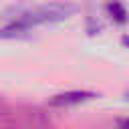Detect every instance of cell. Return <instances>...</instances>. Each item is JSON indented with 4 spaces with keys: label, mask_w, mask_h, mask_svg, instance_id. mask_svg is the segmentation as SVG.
Listing matches in <instances>:
<instances>
[{
    "label": "cell",
    "mask_w": 129,
    "mask_h": 129,
    "mask_svg": "<svg viewBox=\"0 0 129 129\" xmlns=\"http://www.w3.org/2000/svg\"><path fill=\"white\" fill-rule=\"evenodd\" d=\"M77 12H79V4H75V2H48V4H40L36 8H30V10L18 12L16 20L22 22L28 30H32L34 26H40V24L62 22V20L75 16Z\"/></svg>",
    "instance_id": "cell-1"
},
{
    "label": "cell",
    "mask_w": 129,
    "mask_h": 129,
    "mask_svg": "<svg viewBox=\"0 0 129 129\" xmlns=\"http://www.w3.org/2000/svg\"><path fill=\"white\" fill-rule=\"evenodd\" d=\"M95 97H97V93H93V91H67V93L54 95L48 101V105L50 107H69V105H79V103L91 101Z\"/></svg>",
    "instance_id": "cell-2"
},
{
    "label": "cell",
    "mask_w": 129,
    "mask_h": 129,
    "mask_svg": "<svg viewBox=\"0 0 129 129\" xmlns=\"http://www.w3.org/2000/svg\"><path fill=\"white\" fill-rule=\"evenodd\" d=\"M107 10H109L111 18H115V22H119V24L127 22V10H125V6H123V4L119 2V0L107 2Z\"/></svg>",
    "instance_id": "cell-3"
},
{
    "label": "cell",
    "mask_w": 129,
    "mask_h": 129,
    "mask_svg": "<svg viewBox=\"0 0 129 129\" xmlns=\"http://www.w3.org/2000/svg\"><path fill=\"white\" fill-rule=\"evenodd\" d=\"M117 125H127L129 127V119H117Z\"/></svg>",
    "instance_id": "cell-4"
},
{
    "label": "cell",
    "mask_w": 129,
    "mask_h": 129,
    "mask_svg": "<svg viewBox=\"0 0 129 129\" xmlns=\"http://www.w3.org/2000/svg\"><path fill=\"white\" fill-rule=\"evenodd\" d=\"M125 99H127V101H129V89H127V91H125Z\"/></svg>",
    "instance_id": "cell-5"
}]
</instances>
